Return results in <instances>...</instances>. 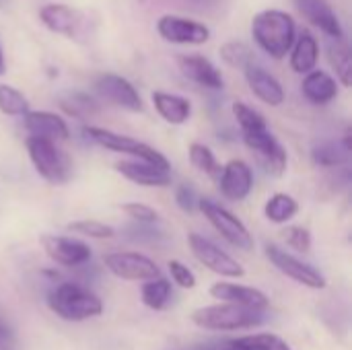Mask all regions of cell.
<instances>
[{"instance_id": "25", "label": "cell", "mask_w": 352, "mask_h": 350, "mask_svg": "<svg viewBox=\"0 0 352 350\" xmlns=\"http://www.w3.org/2000/svg\"><path fill=\"white\" fill-rule=\"evenodd\" d=\"M140 297H142V303L148 307V309H155V311H163L167 309V305L171 303L173 299V289H171V283L163 276L159 278H153V281H146L140 289Z\"/></svg>"}, {"instance_id": "44", "label": "cell", "mask_w": 352, "mask_h": 350, "mask_svg": "<svg viewBox=\"0 0 352 350\" xmlns=\"http://www.w3.org/2000/svg\"><path fill=\"white\" fill-rule=\"evenodd\" d=\"M175 350H204V349H175Z\"/></svg>"}, {"instance_id": "21", "label": "cell", "mask_w": 352, "mask_h": 350, "mask_svg": "<svg viewBox=\"0 0 352 350\" xmlns=\"http://www.w3.org/2000/svg\"><path fill=\"white\" fill-rule=\"evenodd\" d=\"M25 128L31 132V136L45 138V140H68L70 130L64 118L52 113V111H27L23 116Z\"/></svg>"}, {"instance_id": "43", "label": "cell", "mask_w": 352, "mask_h": 350, "mask_svg": "<svg viewBox=\"0 0 352 350\" xmlns=\"http://www.w3.org/2000/svg\"><path fill=\"white\" fill-rule=\"evenodd\" d=\"M6 72V60H4V54H2V47H0V74Z\"/></svg>"}, {"instance_id": "32", "label": "cell", "mask_w": 352, "mask_h": 350, "mask_svg": "<svg viewBox=\"0 0 352 350\" xmlns=\"http://www.w3.org/2000/svg\"><path fill=\"white\" fill-rule=\"evenodd\" d=\"M219 54H221L223 62H227L233 68H245V66L254 64V54L243 41H227L221 45Z\"/></svg>"}, {"instance_id": "31", "label": "cell", "mask_w": 352, "mask_h": 350, "mask_svg": "<svg viewBox=\"0 0 352 350\" xmlns=\"http://www.w3.org/2000/svg\"><path fill=\"white\" fill-rule=\"evenodd\" d=\"M0 111L4 116H25L31 109L27 97L19 89L10 85H0Z\"/></svg>"}, {"instance_id": "23", "label": "cell", "mask_w": 352, "mask_h": 350, "mask_svg": "<svg viewBox=\"0 0 352 350\" xmlns=\"http://www.w3.org/2000/svg\"><path fill=\"white\" fill-rule=\"evenodd\" d=\"M153 105H155L157 113L167 124H173V126L186 124L190 120V116H192V103H190V99H186L182 95L155 91L153 93Z\"/></svg>"}, {"instance_id": "10", "label": "cell", "mask_w": 352, "mask_h": 350, "mask_svg": "<svg viewBox=\"0 0 352 350\" xmlns=\"http://www.w3.org/2000/svg\"><path fill=\"white\" fill-rule=\"evenodd\" d=\"M103 264L105 268L124 281H153L161 276L159 266L142 256V254H134V252H111L103 256Z\"/></svg>"}, {"instance_id": "12", "label": "cell", "mask_w": 352, "mask_h": 350, "mask_svg": "<svg viewBox=\"0 0 352 350\" xmlns=\"http://www.w3.org/2000/svg\"><path fill=\"white\" fill-rule=\"evenodd\" d=\"M95 91L101 99H105L116 107L128 111H142V99L136 87L120 74H101L95 80Z\"/></svg>"}, {"instance_id": "40", "label": "cell", "mask_w": 352, "mask_h": 350, "mask_svg": "<svg viewBox=\"0 0 352 350\" xmlns=\"http://www.w3.org/2000/svg\"><path fill=\"white\" fill-rule=\"evenodd\" d=\"M175 200H177V206L182 208V210H186V212H192L196 206H198V196H196V192H194V188L192 186H188V184H184V186H179L177 188V192H175Z\"/></svg>"}, {"instance_id": "17", "label": "cell", "mask_w": 352, "mask_h": 350, "mask_svg": "<svg viewBox=\"0 0 352 350\" xmlns=\"http://www.w3.org/2000/svg\"><path fill=\"white\" fill-rule=\"evenodd\" d=\"M177 66H179V70H182V74L186 78L194 80L200 87H206V89H212V91H221L225 87V78H223L221 70L204 56H198V54L179 56Z\"/></svg>"}, {"instance_id": "38", "label": "cell", "mask_w": 352, "mask_h": 350, "mask_svg": "<svg viewBox=\"0 0 352 350\" xmlns=\"http://www.w3.org/2000/svg\"><path fill=\"white\" fill-rule=\"evenodd\" d=\"M167 266H169L171 278L177 287H182V289H194L196 287V274L186 264H182L179 260H171Z\"/></svg>"}, {"instance_id": "1", "label": "cell", "mask_w": 352, "mask_h": 350, "mask_svg": "<svg viewBox=\"0 0 352 350\" xmlns=\"http://www.w3.org/2000/svg\"><path fill=\"white\" fill-rule=\"evenodd\" d=\"M252 37L270 58L283 60L297 37L295 21L289 12L278 8L260 10L252 19Z\"/></svg>"}, {"instance_id": "42", "label": "cell", "mask_w": 352, "mask_h": 350, "mask_svg": "<svg viewBox=\"0 0 352 350\" xmlns=\"http://www.w3.org/2000/svg\"><path fill=\"white\" fill-rule=\"evenodd\" d=\"M204 350H252L248 347H243L239 340H225V342H214V344H208Z\"/></svg>"}, {"instance_id": "33", "label": "cell", "mask_w": 352, "mask_h": 350, "mask_svg": "<svg viewBox=\"0 0 352 350\" xmlns=\"http://www.w3.org/2000/svg\"><path fill=\"white\" fill-rule=\"evenodd\" d=\"M233 116L237 120V124L241 126V132H256V130H266L268 124H266V118L256 111L254 107L241 103V101H235L233 103Z\"/></svg>"}, {"instance_id": "28", "label": "cell", "mask_w": 352, "mask_h": 350, "mask_svg": "<svg viewBox=\"0 0 352 350\" xmlns=\"http://www.w3.org/2000/svg\"><path fill=\"white\" fill-rule=\"evenodd\" d=\"M60 107L64 109V113L72 116V118H78V120H87V118H93L99 113V103L87 95V93H66L60 97Z\"/></svg>"}, {"instance_id": "6", "label": "cell", "mask_w": 352, "mask_h": 350, "mask_svg": "<svg viewBox=\"0 0 352 350\" xmlns=\"http://www.w3.org/2000/svg\"><path fill=\"white\" fill-rule=\"evenodd\" d=\"M198 208L202 210V215L206 217V221L237 250L243 252H252L254 250V237L250 235L248 227L225 206L208 200V198H200L198 200Z\"/></svg>"}, {"instance_id": "2", "label": "cell", "mask_w": 352, "mask_h": 350, "mask_svg": "<svg viewBox=\"0 0 352 350\" xmlns=\"http://www.w3.org/2000/svg\"><path fill=\"white\" fill-rule=\"evenodd\" d=\"M50 309L66 322H85L101 316L103 301L78 283H60L47 295Z\"/></svg>"}, {"instance_id": "16", "label": "cell", "mask_w": 352, "mask_h": 350, "mask_svg": "<svg viewBox=\"0 0 352 350\" xmlns=\"http://www.w3.org/2000/svg\"><path fill=\"white\" fill-rule=\"evenodd\" d=\"M39 21L54 33L66 35V37H76L80 27H82V14L60 2H52L39 8Z\"/></svg>"}, {"instance_id": "26", "label": "cell", "mask_w": 352, "mask_h": 350, "mask_svg": "<svg viewBox=\"0 0 352 350\" xmlns=\"http://www.w3.org/2000/svg\"><path fill=\"white\" fill-rule=\"evenodd\" d=\"M299 212V204L291 194L278 192L274 196L268 198L266 206H264V215L270 223L274 225H285L289 223L295 215Z\"/></svg>"}, {"instance_id": "20", "label": "cell", "mask_w": 352, "mask_h": 350, "mask_svg": "<svg viewBox=\"0 0 352 350\" xmlns=\"http://www.w3.org/2000/svg\"><path fill=\"white\" fill-rule=\"evenodd\" d=\"M116 169L126 179H130L138 186H144V188H165L171 184L169 169H163V167L146 163V161H122L116 165Z\"/></svg>"}, {"instance_id": "9", "label": "cell", "mask_w": 352, "mask_h": 350, "mask_svg": "<svg viewBox=\"0 0 352 350\" xmlns=\"http://www.w3.org/2000/svg\"><path fill=\"white\" fill-rule=\"evenodd\" d=\"M266 258L272 262V266L278 272H283L285 276L293 278L295 283H299V285H303L307 289L320 291V289H326V285H328L326 276L318 268H314L311 264L301 262L299 258H295L293 254L280 250L278 245H268L266 248Z\"/></svg>"}, {"instance_id": "7", "label": "cell", "mask_w": 352, "mask_h": 350, "mask_svg": "<svg viewBox=\"0 0 352 350\" xmlns=\"http://www.w3.org/2000/svg\"><path fill=\"white\" fill-rule=\"evenodd\" d=\"M243 142L248 144V149L256 155L258 163L262 165V169L274 177H280L287 171V151L285 146L272 136V132L266 130H256V132H243Z\"/></svg>"}, {"instance_id": "11", "label": "cell", "mask_w": 352, "mask_h": 350, "mask_svg": "<svg viewBox=\"0 0 352 350\" xmlns=\"http://www.w3.org/2000/svg\"><path fill=\"white\" fill-rule=\"evenodd\" d=\"M157 31L165 41L177 45H202L210 39V29L204 23L177 14L159 17Z\"/></svg>"}, {"instance_id": "34", "label": "cell", "mask_w": 352, "mask_h": 350, "mask_svg": "<svg viewBox=\"0 0 352 350\" xmlns=\"http://www.w3.org/2000/svg\"><path fill=\"white\" fill-rule=\"evenodd\" d=\"M66 229L70 233L91 237V239H111L116 235L113 227H109L105 223H99V221H74V223H68Z\"/></svg>"}, {"instance_id": "5", "label": "cell", "mask_w": 352, "mask_h": 350, "mask_svg": "<svg viewBox=\"0 0 352 350\" xmlns=\"http://www.w3.org/2000/svg\"><path fill=\"white\" fill-rule=\"evenodd\" d=\"M85 136L91 138L95 144L107 149V151L130 155V157H134V161H146V163L159 165L163 169H169V161H167L165 155H161L157 149H153L146 142H140L136 138H130V136H124V134H116L111 130L97 128V126H87L85 128Z\"/></svg>"}, {"instance_id": "30", "label": "cell", "mask_w": 352, "mask_h": 350, "mask_svg": "<svg viewBox=\"0 0 352 350\" xmlns=\"http://www.w3.org/2000/svg\"><path fill=\"white\" fill-rule=\"evenodd\" d=\"M190 161H192V165H194L198 171L206 173V175L212 177V179H219L223 167H221V163L217 161L214 153H212L208 146H204V144H200V142L190 144Z\"/></svg>"}, {"instance_id": "39", "label": "cell", "mask_w": 352, "mask_h": 350, "mask_svg": "<svg viewBox=\"0 0 352 350\" xmlns=\"http://www.w3.org/2000/svg\"><path fill=\"white\" fill-rule=\"evenodd\" d=\"M126 231H128V237L132 241H148V243H153V241L163 237V233L157 231L153 225H142V223H136V225L128 227Z\"/></svg>"}, {"instance_id": "27", "label": "cell", "mask_w": 352, "mask_h": 350, "mask_svg": "<svg viewBox=\"0 0 352 350\" xmlns=\"http://www.w3.org/2000/svg\"><path fill=\"white\" fill-rule=\"evenodd\" d=\"M328 58H330V64H332L340 85L349 89L352 83V56L349 43L344 39H332V43L328 47Z\"/></svg>"}, {"instance_id": "13", "label": "cell", "mask_w": 352, "mask_h": 350, "mask_svg": "<svg viewBox=\"0 0 352 350\" xmlns=\"http://www.w3.org/2000/svg\"><path fill=\"white\" fill-rule=\"evenodd\" d=\"M41 248L45 250L47 258L66 268H80L91 260V248L85 241L60 235H43Z\"/></svg>"}, {"instance_id": "8", "label": "cell", "mask_w": 352, "mask_h": 350, "mask_svg": "<svg viewBox=\"0 0 352 350\" xmlns=\"http://www.w3.org/2000/svg\"><path fill=\"white\" fill-rule=\"evenodd\" d=\"M188 243H190L194 258L208 270H212L221 276H227V278H241L245 274L243 266L235 258H231L227 252H223L219 245H214L210 239H206L198 233H190Z\"/></svg>"}, {"instance_id": "4", "label": "cell", "mask_w": 352, "mask_h": 350, "mask_svg": "<svg viewBox=\"0 0 352 350\" xmlns=\"http://www.w3.org/2000/svg\"><path fill=\"white\" fill-rule=\"evenodd\" d=\"M27 153L35 167V171L50 184L62 186L72 175V161L66 153H62L52 140L29 136L27 138Z\"/></svg>"}, {"instance_id": "35", "label": "cell", "mask_w": 352, "mask_h": 350, "mask_svg": "<svg viewBox=\"0 0 352 350\" xmlns=\"http://www.w3.org/2000/svg\"><path fill=\"white\" fill-rule=\"evenodd\" d=\"M237 340L252 350H293L276 334H252V336H243Z\"/></svg>"}, {"instance_id": "22", "label": "cell", "mask_w": 352, "mask_h": 350, "mask_svg": "<svg viewBox=\"0 0 352 350\" xmlns=\"http://www.w3.org/2000/svg\"><path fill=\"white\" fill-rule=\"evenodd\" d=\"M301 93L314 105H328L338 97V83L324 70H311L303 76Z\"/></svg>"}, {"instance_id": "29", "label": "cell", "mask_w": 352, "mask_h": 350, "mask_svg": "<svg viewBox=\"0 0 352 350\" xmlns=\"http://www.w3.org/2000/svg\"><path fill=\"white\" fill-rule=\"evenodd\" d=\"M349 155L351 151H346L342 142H334V140L320 142L311 151V159L318 167H340L349 161Z\"/></svg>"}, {"instance_id": "14", "label": "cell", "mask_w": 352, "mask_h": 350, "mask_svg": "<svg viewBox=\"0 0 352 350\" xmlns=\"http://www.w3.org/2000/svg\"><path fill=\"white\" fill-rule=\"evenodd\" d=\"M217 182H219V188H221L225 198H229L233 202H239V200H245L252 194L254 171L245 161L233 159L221 169V175H219Z\"/></svg>"}, {"instance_id": "3", "label": "cell", "mask_w": 352, "mask_h": 350, "mask_svg": "<svg viewBox=\"0 0 352 350\" xmlns=\"http://www.w3.org/2000/svg\"><path fill=\"white\" fill-rule=\"evenodd\" d=\"M268 320L266 311L248 309L233 303H219L200 307L192 314V322L198 328L214 330V332H233V330H250L258 328Z\"/></svg>"}, {"instance_id": "36", "label": "cell", "mask_w": 352, "mask_h": 350, "mask_svg": "<svg viewBox=\"0 0 352 350\" xmlns=\"http://www.w3.org/2000/svg\"><path fill=\"white\" fill-rule=\"evenodd\" d=\"M283 239L289 248L297 252H309L311 250V233L305 227H287L283 231Z\"/></svg>"}, {"instance_id": "24", "label": "cell", "mask_w": 352, "mask_h": 350, "mask_svg": "<svg viewBox=\"0 0 352 350\" xmlns=\"http://www.w3.org/2000/svg\"><path fill=\"white\" fill-rule=\"evenodd\" d=\"M320 60V43L314 37L311 31H301L299 37H295V43L291 47V68L299 74H307L316 70V64Z\"/></svg>"}, {"instance_id": "41", "label": "cell", "mask_w": 352, "mask_h": 350, "mask_svg": "<svg viewBox=\"0 0 352 350\" xmlns=\"http://www.w3.org/2000/svg\"><path fill=\"white\" fill-rule=\"evenodd\" d=\"M0 350H21L14 330L8 326V322L2 316H0Z\"/></svg>"}, {"instance_id": "15", "label": "cell", "mask_w": 352, "mask_h": 350, "mask_svg": "<svg viewBox=\"0 0 352 350\" xmlns=\"http://www.w3.org/2000/svg\"><path fill=\"white\" fill-rule=\"evenodd\" d=\"M293 2L295 8L301 12V17H305L314 27H318L332 39H344L342 23L334 12V8L328 4V0H293Z\"/></svg>"}, {"instance_id": "37", "label": "cell", "mask_w": 352, "mask_h": 350, "mask_svg": "<svg viewBox=\"0 0 352 350\" xmlns=\"http://www.w3.org/2000/svg\"><path fill=\"white\" fill-rule=\"evenodd\" d=\"M122 210L134 221V223H142V225H155L159 221V212L153 210L151 206H144V204H138V202H130V204H124Z\"/></svg>"}, {"instance_id": "18", "label": "cell", "mask_w": 352, "mask_h": 350, "mask_svg": "<svg viewBox=\"0 0 352 350\" xmlns=\"http://www.w3.org/2000/svg\"><path fill=\"white\" fill-rule=\"evenodd\" d=\"M245 80L248 87L252 89V93L266 105L270 107H278L285 101V89L278 83L276 76H272L266 68L258 66L256 62L245 66Z\"/></svg>"}, {"instance_id": "19", "label": "cell", "mask_w": 352, "mask_h": 350, "mask_svg": "<svg viewBox=\"0 0 352 350\" xmlns=\"http://www.w3.org/2000/svg\"><path fill=\"white\" fill-rule=\"evenodd\" d=\"M210 295L214 299H221V303H233V305H241L248 309H258V311H266L270 301L268 297L254 289V287H241L235 283H217L210 287Z\"/></svg>"}]
</instances>
